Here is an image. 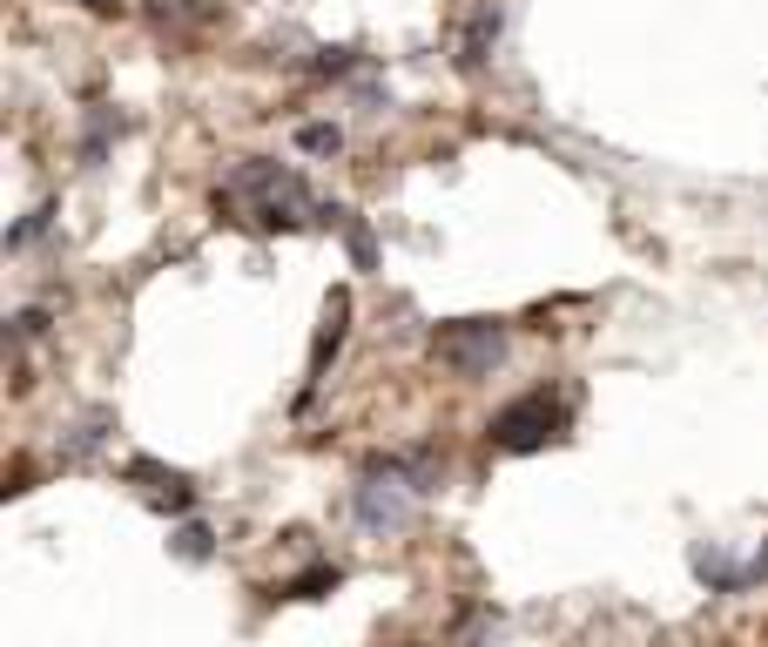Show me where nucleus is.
Masks as SVG:
<instances>
[{
	"label": "nucleus",
	"mask_w": 768,
	"mask_h": 647,
	"mask_svg": "<svg viewBox=\"0 0 768 647\" xmlns=\"http://www.w3.org/2000/svg\"><path fill=\"white\" fill-rule=\"evenodd\" d=\"M560 432H566V404H560V398H546V391H526V398L499 404L485 439H492L499 452H540V445H553Z\"/></svg>",
	"instance_id": "1"
},
{
	"label": "nucleus",
	"mask_w": 768,
	"mask_h": 647,
	"mask_svg": "<svg viewBox=\"0 0 768 647\" xmlns=\"http://www.w3.org/2000/svg\"><path fill=\"white\" fill-rule=\"evenodd\" d=\"M432 358H439L452 378H485V371L505 358V324H492V317H459V324H446V331L432 338Z\"/></svg>",
	"instance_id": "2"
},
{
	"label": "nucleus",
	"mask_w": 768,
	"mask_h": 647,
	"mask_svg": "<svg viewBox=\"0 0 768 647\" xmlns=\"http://www.w3.org/2000/svg\"><path fill=\"white\" fill-rule=\"evenodd\" d=\"M236 196H256V223H304V209H310V189L290 176V170H277V162H249V170H236V183H229Z\"/></svg>",
	"instance_id": "3"
},
{
	"label": "nucleus",
	"mask_w": 768,
	"mask_h": 647,
	"mask_svg": "<svg viewBox=\"0 0 768 647\" xmlns=\"http://www.w3.org/2000/svg\"><path fill=\"white\" fill-rule=\"evenodd\" d=\"M345 317H351V297L337 290V297H330V317H324V338H317V351H310V384H304V398L317 391V378H324V358H337V345H345Z\"/></svg>",
	"instance_id": "4"
},
{
	"label": "nucleus",
	"mask_w": 768,
	"mask_h": 647,
	"mask_svg": "<svg viewBox=\"0 0 768 647\" xmlns=\"http://www.w3.org/2000/svg\"><path fill=\"white\" fill-rule=\"evenodd\" d=\"M499 41V8H485V14H472V28H465V41H459V68L472 74V68H485V48Z\"/></svg>",
	"instance_id": "5"
},
{
	"label": "nucleus",
	"mask_w": 768,
	"mask_h": 647,
	"mask_svg": "<svg viewBox=\"0 0 768 647\" xmlns=\"http://www.w3.org/2000/svg\"><path fill=\"white\" fill-rule=\"evenodd\" d=\"M358 520H365V526H398V520H405L398 493H378V472L358 485Z\"/></svg>",
	"instance_id": "6"
},
{
	"label": "nucleus",
	"mask_w": 768,
	"mask_h": 647,
	"mask_svg": "<svg viewBox=\"0 0 768 647\" xmlns=\"http://www.w3.org/2000/svg\"><path fill=\"white\" fill-rule=\"evenodd\" d=\"M297 148H304V155H337V148H345V135H337L330 122H304V129H297Z\"/></svg>",
	"instance_id": "7"
},
{
	"label": "nucleus",
	"mask_w": 768,
	"mask_h": 647,
	"mask_svg": "<svg viewBox=\"0 0 768 647\" xmlns=\"http://www.w3.org/2000/svg\"><path fill=\"white\" fill-rule=\"evenodd\" d=\"M330 587H337V566H310L304 581L284 587V600H317V594H330Z\"/></svg>",
	"instance_id": "8"
},
{
	"label": "nucleus",
	"mask_w": 768,
	"mask_h": 647,
	"mask_svg": "<svg viewBox=\"0 0 768 647\" xmlns=\"http://www.w3.org/2000/svg\"><path fill=\"white\" fill-rule=\"evenodd\" d=\"M176 553H183V559H203V553H209V526H183V533H176Z\"/></svg>",
	"instance_id": "9"
},
{
	"label": "nucleus",
	"mask_w": 768,
	"mask_h": 647,
	"mask_svg": "<svg viewBox=\"0 0 768 647\" xmlns=\"http://www.w3.org/2000/svg\"><path fill=\"white\" fill-rule=\"evenodd\" d=\"M89 8H95V14H115V8H122V0H89Z\"/></svg>",
	"instance_id": "10"
}]
</instances>
